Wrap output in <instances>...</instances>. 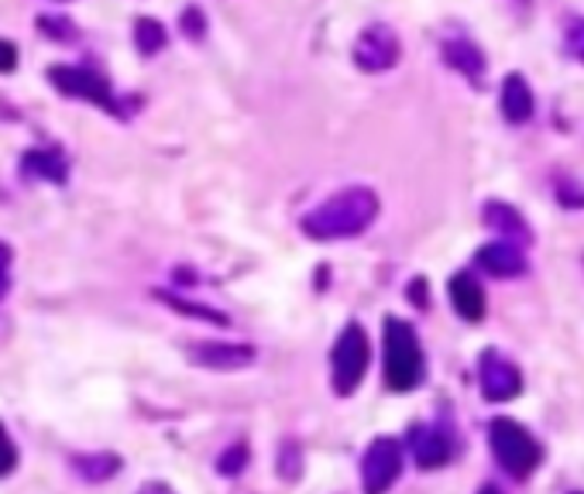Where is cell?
Here are the masks:
<instances>
[{
	"label": "cell",
	"mask_w": 584,
	"mask_h": 494,
	"mask_svg": "<svg viewBox=\"0 0 584 494\" xmlns=\"http://www.w3.org/2000/svg\"><path fill=\"white\" fill-rule=\"evenodd\" d=\"M410 450L423 471H437L454 457V439L440 426H416L410 433Z\"/></svg>",
	"instance_id": "11"
},
{
	"label": "cell",
	"mask_w": 584,
	"mask_h": 494,
	"mask_svg": "<svg viewBox=\"0 0 584 494\" xmlns=\"http://www.w3.org/2000/svg\"><path fill=\"white\" fill-rule=\"evenodd\" d=\"M38 28L45 38H56V42H72L76 35H80V28H76L69 18H59V14H42Z\"/></svg>",
	"instance_id": "21"
},
{
	"label": "cell",
	"mask_w": 584,
	"mask_h": 494,
	"mask_svg": "<svg viewBox=\"0 0 584 494\" xmlns=\"http://www.w3.org/2000/svg\"><path fill=\"white\" fill-rule=\"evenodd\" d=\"M14 467H18V447H14V439L8 436V429L0 426V478L14 474Z\"/></svg>",
	"instance_id": "26"
},
{
	"label": "cell",
	"mask_w": 584,
	"mask_h": 494,
	"mask_svg": "<svg viewBox=\"0 0 584 494\" xmlns=\"http://www.w3.org/2000/svg\"><path fill=\"white\" fill-rule=\"evenodd\" d=\"M571 494H584V491H571Z\"/></svg>",
	"instance_id": "33"
},
{
	"label": "cell",
	"mask_w": 584,
	"mask_h": 494,
	"mask_svg": "<svg viewBox=\"0 0 584 494\" xmlns=\"http://www.w3.org/2000/svg\"><path fill=\"white\" fill-rule=\"evenodd\" d=\"M399 56H402V45L389 24H368L354 38V66L362 72H386L399 62Z\"/></svg>",
	"instance_id": "7"
},
{
	"label": "cell",
	"mask_w": 584,
	"mask_h": 494,
	"mask_svg": "<svg viewBox=\"0 0 584 494\" xmlns=\"http://www.w3.org/2000/svg\"><path fill=\"white\" fill-rule=\"evenodd\" d=\"M516 4H519V8H529V4H533V0H516Z\"/></svg>",
	"instance_id": "32"
},
{
	"label": "cell",
	"mask_w": 584,
	"mask_h": 494,
	"mask_svg": "<svg viewBox=\"0 0 584 494\" xmlns=\"http://www.w3.org/2000/svg\"><path fill=\"white\" fill-rule=\"evenodd\" d=\"M69 467L76 471V478H83L90 484H104L121 471V457L117 453H76L69 457Z\"/></svg>",
	"instance_id": "16"
},
{
	"label": "cell",
	"mask_w": 584,
	"mask_h": 494,
	"mask_svg": "<svg viewBox=\"0 0 584 494\" xmlns=\"http://www.w3.org/2000/svg\"><path fill=\"white\" fill-rule=\"evenodd\" d=\"M478 381H481V395L489 402H509L523 392V375L519 368L502 357L499 351H485L478 360Z\"/></svg>",
	"instance_id": "8"
},
{
	"label": "cell",
	"mask_w": 584,
	"mask_h": 494,
	"mask_svg": "<svg viewBox=\"0 0 584 494\" xmlns=\"http://www.w3.org/2000/svg\"><path fill=\"white\" fill-rule=\"evenodd\" d=\"M14 66H18V45L11 38H0V76L14 72Z\"/></svg>",
	"instance_id": "27"
},
{
	"label": "cell",
	"mask_w": 584,
	"mask_h": 494,
	"mask_svg": "<svg viewBox=\"0 0 584 494\" xmlns=\"http://www.w3.org/2000/svg\"><path fill=\"white\" fill-rule=\"evenodd\" d=\"M255 347L248 344H224V341H199L190 344V360L196 368H207V371H241L255 364Z\"/></svg>",
	"instance_id": "9"
},
{
	"label": "cell",
	"mask_w": 584,
	"mask_h": 494,
	"mask_svg": "<svg viewBox=\"0 0 584 494\" xmlns=\"http://www.w3.org/2000/svg\"><path fill=\"white\" fill-rule=\"evenodd\" d=\"M180 28L190 42H199L203 35H207V14H203L199 8H186L180 18Z\"/></svg>",
	"instance_id": "24"
},
{
	"label": "cell",
	"mask_w": 584,
	"mask_h": 494,
	"mask_svg": "<svg viewBox=\"0 0 584 494\" xmlns=\"http://www.w3.org/2000/svg\"><path fill=\"white\" fill-rule=\"evenodd\" d=\"M474 265L485 275H492V278H519V275L529 272L526 251L509 244V241H492L485 248H478Z\"/></svg>",
	"instance_id": "10"
},
{
	"label": "cell",
	"mask_w": 584,
	"mask_h": 494,
	"mask_svg": "<svg viewBox=\"0 0 584 494\" xmlns=\"http://www.w3.org/2000/svg\"><path fill=\"white\" fill-rule=\"evenodd\" d=\"M481 217H485V223L495 233H502V241H509L516 248H529L533 244V230H529V223L523 220V214L516 210V206L489 199L485 206H481Z\"/></svg>",
	"instance_id": "13"
},
{
	"label": "cell",
	"mask_w": 584,
	"mask_h": 494,
	"mask_svg": "<svg viewBox=\"0 0 584 494\" xmlns=\"http://www.w3.org/2000/svg\"><path fill=\"white\" fill-rule=\"evenodd\" d=\"M499 107H502V117L509 124H526L533 117V111H537V100H533V90H529L523 72H509L502 80Z\"/></svg>",
	"instance_id": "14"
},
{
	"label": "cell",
	"mask_w": 584,
	"mask_h": 494,
	"mask_svg": "<svg viewBox=\"0 0 584 494\" xmlns=\"http://www.w3.org/2000/svg\"><path fill=\"white\" fill-rule=\"evenodd\" d=\"M450 292V302H454V313L468 320V323H478L481 317H485V292H481V285L474 275L468 272H457L447 285Z\"/></svg>",
	"instance_id": "15"
},
{
	"label": "cell",
	"mask_w": 584,
	"mask_h": 494,
	"mask_svg": "<svg viewBox=\"0 0 584 494\" xmlns=\"http://www.w3.org/2000/svg\"><path fill=\"white\" fill-rule=\"evenodd\" d=\"M371 360V344L362 323H347L337 336L334 351H330V381H334L337 395H354V388L362 384Z\"/></svg>",
	"instance_id": "4"
},
{
	"label": "cell",
	"mask_w": 584,
	"mask_h": 494,
	"mask_svg": "<svg viewBox=\"0 0 584 494\" xmlns=\"http://www.w3.org/2000/svg\"><path fill=\"white\" fill-rule=\"evenodd\" d=\"M478 494H502V491H499V487H495V484H485V487H481V491H478Z\"/></svg>",
	"instance_id": "31"
},
{
	"label": "cell",
	"mask_w": 584,
	"mask_h": 494,
	"mask_svg": "<svg viewBox=\"0 0 584 494\" xmlns=\"http://www.w3.org/2000/svg\"><path fill=\"white\" fill-rule=\"evenodd\" d=\"M489 444H492V453L499 460V467L505 474H513L516 481L529 478L533 471L540 467V444L529 436L526 426H519L516 420H505V415H499V420H492L489 426Z\"/></svg>",
	"instance_id": "3"
},
{
	"label": "cell",
	"mask_w": 584,
	"mask_h": 494,
	"mask_svg": "<svg viewBox=\"0 0 584 494\" xmlns=\"http://www.w3.org/2000/svg\"><path fill=\"white\" fill-rule=\"evenodd\" d=\"M138 494H175V491L169 484H162V481H148V484L138 487Z\"/></svg>",
	"instance_id": "30"
},
{
	"label": "cell",
	"mask_w": 584,
	"mask_h": 494,
	"mask_svg": "<svg viewBox=\"0 0 584 494\" xmlns=\"http://www.w3.org/2000/svg\"><path fill=\"white\" fill-rule=\"evenodd\" d=\"M402 474V444L392 436L371 439V447L362 457V484L365 494H386Z\"/></svg>",
	"instance_id": "5"
},
{
	"label": "cell",
	"mask_w": 584,
	"mask_h": 494,
	"mask_svg": "<svg viewBox=\"0 0 584 494\" xmlns=\"http://www.w3.org/2000/svg\"><path fill=\"white\" fill-rule=\"evenodd\" d=\"M8 265H11V248L8 244H0V296L8 292V285H11V278H8Z\"/></svg>",
	"instance_id": "28"
},
{
	"label": "cell",
	"mask_w": 584,
	"mask_h": 494,
	"mask_svg": "<svg viewBox=\"0 0 584 494\" xmlns=\"http://www.w3.org/2000/svg\"><path fill=\"white\" fill-rule=\"evenodd\" d=\"M440 56L450 69H457L465 76L468 83L481 87V80H485V72H489V59H485V51H481L471 38H447L440 45Z\"/></svg>",
	"instance_id": "12"
},
{
	"label": "cell",
	"mask_w": 584,
	"mask_h": 494,
	"mask_svg": "<svg viewBox=\"0 0 584 494\" xmlns=\"http://www.w3.org/2000/svg\"><path fill=\"white\" fill-rule=\"evenodd\" d=\"M410 299H413V306L426 309V302H430V296H426V278H413V282H410Z\"/></svg>",
	"instance_id": "29"
},
{
	"label": "cell",
	"mask_w": 584,
	"mask_h": 494,
	"mask_svg": "<svg viewBox=\"0 0 584 494\" xmlns=\"http://www.w3.org/2000/svg\"><path fill=\"white\" fill-rule=\"evenodd\" d=\"M275 471H278V478H283V481H299V474H302V447L296 444V439H286V444L278 447Z\"/></svg>",
	"instance_id": "20"
},
{
	"label": "cell",
	"mask_w": 584,
	"mask_h": 494,
	"mask_svg": "<svg viewBox=\"0 0 584 494\" xmlns=\"http://www.w3.org/2000/svg\"><path fill=\"white\" fill-rule=\"evenodd\" d=\"M48 80L53 87L66 96H76V100H87V103H96V107L104 111H117V100L111 93V83L104 76H96L93 69H83V66H53L48 69Z\"/></svg>",
	"instance_id": "6"
},
{
	"label": "cell",
	"mask_w": 584,
	"mask_h": 494,
	"mask_svg": "<svg viewBox=\"0 0 584 494\" xmlns=\"http://www.w3.org/2000/svg\"><path fill=\"white\" fill-rule=\"evenodd\" d=\"M423 375L426 360L416 330L399 317H386V384L392 392H413Z\"/></svg>",
	"instance_id": "2"
},
{
	"label": "cell",
	"mask_w": 584,
	"mask_h": 494,
	"mask_svg": "<svg viewBox=\"0 0 584 494\" xmlns=\"http://www.w3.org/2000/svg\"><path fill=\"white\" fill-rule=\"evenodd\" d=\"M21 172L28 179H48V182H66V162L62 154L53 148H35V151H24L21 159Z\"/></svg>",
	"instance_id": "17"
},
{
	"label": "cell",
	"mask_w": 584,
	"mask_h": 494,
	"mask_svg": "<svg viewBox=\"0 0 584 494\" xmlns=\"http://www.w3.org/2000/svg\"><path fill=\"white\" fill-rule=\"evenodd\" d=\"M557 203L568 210H584V186L577 179H557Z\"/></svg>",
	"instance_id": "23"
},
{
	"label": "cell",
	"mask_w": 584,
	"mask_h": 494,
	"mask_svg": "<svg viewBox=\"0 0 584 494\" xmlns=\"http://www.w3.org/2000/svg\"><path fill=\"white\" fill-rule=\"evenodd\" d=\"M244 467H248V447H244V444L227 447V450L217 457V474H220V478H238Z\"/></svg>",
	"instance_id": "22"
},
{
	"label": "cell",
	"mask_w": 584,
	"mask_h": 494,
	"mask_svg": "<svg viewBox=\"0 0 584 494\" xmlns=\"http://www.w3.org/2000/svg\"><path fill=\"white\" fill-rule=\"evenodd\" d=\"M156 299H162L169 309H175L180 317H190V320H203V323H214V326H231V317L220 313V309H210V306H199V302H190L175 292H165V289H156Z\"/></svg>",
	"instance_id": "18"
},
{
	"label": "cell",
	"mask_w": 584,
	"mask_h": 494,
	"mask_svg": "<svg viewBox=\"0 0 584 494\" xmlns=\"http://www.w3.org/2000/svg\"><path fill=\"white\" fill-rule=\"evenodd\" d=\"M378 210H382V203H378V193L368 186H351L341 189L330 199H323L317 210H310L302 217V233L313 241H347V238H358L365 233Z\"/></svg>",
	"instance_id": "1"
},
{
	"label": "cell",
	"mask_w": 584,
	"mask_h": 494,
	"mask_svg": "<svg viewBox=\"0 0 584 494\" xmlns=\"http://www.w3.org/2000/svg\"><path fill=\"white\" fill-rule=\"evenodd\" d=\"M564 45L571 56L584 66V18H571L568 28H564Z\"/></svg>",
	"instance_id": "25"
},
{
	"label": "cell",
	"mask_w": 584,
	"mask_h": 494,
	"mask_svg": "<svg viewBox=\"0 0 584 494\" xmlns=\"http://www.w3.org/2000/svg\"><path fill=\"white\" fill-rule=\"evenodd\" d=\"M165 42H169V35L162 28V21H156V18H138L135 21V45H138L141 56H156V51L165 48Z\"/></svg>",
	"instance_id": "19"
}]
</instances>
